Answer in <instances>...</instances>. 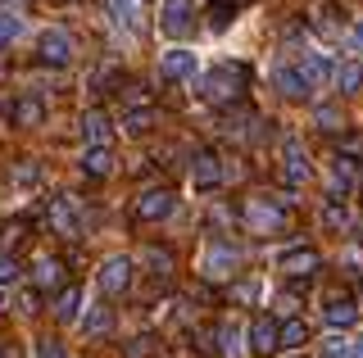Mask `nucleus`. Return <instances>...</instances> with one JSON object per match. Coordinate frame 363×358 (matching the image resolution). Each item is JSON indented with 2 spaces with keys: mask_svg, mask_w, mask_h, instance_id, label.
<instances>
[{
  "mask_svg": "<svg viewBox=\"0 0 363 358\" xmlns=\"http://www.w3.org/2000/svg\"><path fill=\"white\" fill-rule=\"evenodd\" d=\"M332 182L340 186V191H354L359 186V163L350 159V154H340V159L332 163Z\"/></svg>",
  "mask_w": 363,
  "mask_h": 358,
  "instance_id": "nucleus-23",
  "label": "nucleus"
},
{
  "mask_svg": "<svg viewBox=\"0 0 363 358\" xmlns=\"http://www.w3.org/2000/svg\"><path fill=\"white\" fill-rule=\"evenodd\" d=\"M332 82L340 86V91H359V86H363V64H354V59L336 64V77H332Z\"/></svg>",
  "mask_w": 363,
  "mask_h": 358,
  "instance_id": "nucleus-25",
  "label": "nucleus"
},
{
  "mask_svg": "<svg viewBox=\"0 0 363 358\" xmlns=\"http://www.w3.org/2000/svg\"><path fill=\"white\" fill-rule=\"evenodd\" d=\"M82 173H86V177H109V173H113L109 145H91V150L82 154Z\"/></svg>",
  "mask_w": 363,
  "mask_h": 358,
  "instance_id": "nucleus-18",
  "label": "nucleus"
},
{
  "mask_svg": "<svg viewBox=\"0 0 363 358\" xmlns=\"http://www.w3.org/2000/svg\"><path fill=\"white\" fill-rule=\"evenodd\" d=\"M23 241V227H18V222H9V227H5V245H18Z\"/></svg>",
  "mask_w": 363,
  "mask_h": 358,
  "instance_id": "nucleus-39",
  "label": "nucleus"
},
{
  "mask_svg": "<svg viewBox=\"0 0 363 358\" xmlns=\"http://www.w3.org/2000/svg\"><path fill=\"white\" fill-rule=\"evenodd\" d=\"M304 340H309V322H304V318H286V322H281V350H304Z\"/></svg>",
  "mask_w": 363,
  "mask_h": 358,
  "instance_id": "nucleus-22",
  "label": "nucleus"
},
{
  "mask_svg": "<svg viewBox=\"0 0 363 358\" xmlns=\"http://www.w3.org/2000/svg\"><path fill=\"white\" fill-rule=\"evenodd\" d=\"M318 358H354V345H350L340 331H332V335L323 340V350H318Z\"/></svg>",
  "mask_w": 363,
  "mask_h": 358,
  "instance_id": "nucleus-28",
  "label": "nucleus"
},
{
  "mask_svg": "<svg viewBox=\"0 0 363 358\" xmlns=\"http://www.w3.org/2000/svg\"><path fill=\"white\" fill-rule=\"evenodd\" d=\"M105 9H109V18L118 28H136V9H141V0H105Z\"/></svg>",
  "mask_w": 363,
  "mask_h": 358,
  "instance_id": "nucleus-24",
  "label": "nucleus"
},
{
  "mask_svg": "<svg viewBox=\"0 0 363 358\" xmlns=\"http://www.w3.org/2000/svg\"><path fill=\"white\" fill-rule=\"evenodd\" d=\"M14 37H18V18H14V14H5V9H0V50H5L9 41H14Z\"/></svg>",
  "mask_w": 363,
  "mask_h": 358,
  "instance_id": "nucleus-34",
  "label": "nucleus"
},
{
  "mask_svg": "<svg viewBox=\"0 0 363 358\" xmlns=\"http://www.w3.org/2000/svg\"><path fill=\"white\" fill-rule=\"evenodd\" d=\"M350 50H363V23H359L354 32H350Z\"/></svg>",
  "mask_w": 363,
  "mask_h": 358,
  "instance_id": "nucleus-41",
  "label": "nucleus"
},
{
  "mask_svg": "<svg viewBox=\"0 0 363 358\" xmlns=\"http://www.w3.org/2000/svg\"><path fill=\"white\" fill-rule=\"evenodd\" d=\"M173 204H177L173 191H164V186H150V191H141V200H136V218H141V222H159V218L173 214Z\"/></svg>",
  "mask_w": 363,
  "mask_h": 358,
  "instance_id": "nucleus-5",
  "label": "nucleus"
},
{
  "mask_svg": "<svg viewBox=\"0 0 363 358\" xmlns=\"http://www.w3.org/2000/svg\"><path fill=\"white\" fill-rule=\"evenodd\" d=\"M196 73H200L196 50H168L164 59H159V77H164V82H196Z\"/></svg>",
  "mask_w": 363,
  "mask_h": 358,
  "instance_id": "nucleus-4",
  "label": "nucleus"
},
{
  "mask_svg": "<svg viewBox=\"0 0 363 358\" xmlns=\"http://www.w3.org/2000/svg\"><path fill=\"white\" fill-rule=\"evenodd\" d=\"M18 313H37V290H23L18 295Z\"/></svg>",
  "mask_w": 363,
  "mask_h": 358,
  "instance_id": "nucleus-38",
  "label": "nucleus"
},
{
  "mask_svg": "<svg viewBox=\"0 0 363 358\" xmlns=\"http://www.w3.org/2000/svg\"><path fill=\"white\" fill-rule=\"evenodd\" d=\"M281 173H286V186H304V182H309V154H304L295 141H286V168H281Z\"/></svg>",
  "mask_w": 363,
  "mask_h": 358,
  "instance_id": "nucleus-16",
  "label": "nucleus"
},
{
  "mask_svg": "<svg viewBox=\"0 0 363 358\" xmlns=\"http://www.w3.org/2000/svg\"><path fill=\"white\" fill-rule=\"evenodd\" d=\"M236 263H241V254H236L232 245H223V241H213L209 250H204V272L209 277H232Z\"/></svg>",
  "mask_w": 363,
  "mask_h": 358,
  "instance_id": "nucleus-11",
  "label": "nucleus"
},
{
  "mask_svg": "<svg viewBox=\"0 0 363 358\" xmlns=\"http://www.w3.org/2000/svg\"><path fill=\"white\" fill-rule=\"evenodd\" d=\"M155 350H159V340H155V335H132V340L123 345V358H150Z\"/></svg>",
  "mask_w": 363,
  "mask_h": 358,
  "instance_id": "nucleus-29",
  "label": "nucleus"
},
{
  "mask_svg": "<svg viewBox=\"0 0 363 358\" xmlns=\"http://www.w3.org/2000/svg\"><path fill=\"white\" fill-rule=\"evenodd\" d=\"M0 308H5V299H0Z\"/></svg>",
  "mask_w": 363,
  "mask_h": 358,
  "instance_id": "nucleus-44",
  "label": "nucleus"
},
{
  "mask_svg": "<svg viewBox=\"0 0 363 358\" xmlns=\"http://www.w3.org/2000/svg\"><path fill=\"white\" fill-rule=\"evenodd\" d=\"M145 263H150L155 277H168V272H173V254H168V250H145Z\"/></svg>",
  "mask_w": 363,
  "mask_h": 358,
  "instance_id": "nucleus-31",
  "label": "nucleus"
},
{
  "mask_svg": "<svg viewBox=\"0 0 363 358\" xmlns=\"http://www.w3.org/2000/svg\"><path fill=\"white\" fill-rule=\"evenodd\" d=\"M245 69H232V64H213L209 73H204V86H200V96L204 100H213V105H232V100H241L245 91Z\"/></svg>",
  "mask_w": 363,
  "mask_h": 358,
  "instance_id": "nucleus-1",
  "label": "nucleus"
},
{
  "mask_svg": "<svg viewBox=\"0 0 363 358\" xmlns=\"http://www.w3.org/2000/svg\"><path fill=\"white\" fill-rule=\"evenodd\" d=\"M0 358H18V350L14 345H0Z\"/></svg>",
  "mask_w": 363,
  "mask_h": 358,
  "instance_id": "nucleus-42",
  "label": "nucleus"
},
{
  "mask_svg": "<svg viewBox=\"0 0 363 358\" xmlns=\"http://www.w3.org/2000/svg\"><path fill=\"white\" fill-rule=\"evenodd\" d=\"M318 250H309V245H295V250H281V259H277V267L281 272H291V277H309V272H318Z\"/></svg>",
  "mask_w": 363,
  "mask_h": 358,
  "instance_id": "nucleus-10",
  "label": "nucleus"
},
{
  "mask_svg": "<svg viewBox=\"0 0 363 358\" xmlns=\"http://www.w3.org/2000/svg\"><path fill=\"white\" fill-rule=\"evenodd\" d=\"M32 267H37V272H32V277H37V286H60L64 282V263L60 259H45V254H41Z\"/></svg>",
  "mask_w": 363,
  "mask_h": 358,
  "instance_id": "nucleus-26",
  "label": "nucleus"
},
{
  "mask_svg": "<svg viewBox=\"0 0 363 358\" xmlns=\"http://www.w3.org/2000/svg\"><path fill=\"white\" fill-rule=\"evenodd\" d=\"M37 59L50 64V69H64V64L73 59V37H68L64 28H45L41 41H37Z\"/></svg>",
  "mask_w": 363,
  "mask_h": 358,
  "instance_id": "nucleus-3",
  "label": "nucleus"
},
{
  "mask_svg": "<svg viewBox=\"0 0 363 358\" xmlns=\"http://www.w3.org/2000/svg\"><path fill=\"white\" fill-rule=\"evenodd\" d=\"M14 5H23V0H14Z\"/></svg>",
  "mask_w": 363,
  "mask_h": 358,
  "instance_id": "nucleus-45",
  "label": "nucleus"
},
{
  "mask_svg": "<svg viewBox=\"0 0 363 358\" xmlns=\"http://www.w3.org/2000/svg\"><path fill=\"white\" fill-rule=\"evenodd\" d=\"M300 69H304V77H309L313 86H323L327 77H336V69H332L327 59H318V54H304V59H300Z\"/></svg>",
  "mask_w": 363,
  "mask_h": 358,
  "instance_id": "nucleus-27",
  "label": "nucleus"
},
{
  "mask_svg": "<svg viewBox=\"0 0 363 358\" xmlns=\"http://www.w3.org/2000/svg\"><path fill=\"white\" fill-rule=\"evenodd\" d=\"M232 295H236V299H255V286H250V282H241V286L232 290Z\"/></svg>",
  "mask_w": 363,
  "mask_h": 358,
  "instance_id": "nucleus-40",
  "label": "nucleus"
},
{
  "mask_svg": "<svg viewBox=\"0 0 363 358\" xmlns=\"http://www.w3.org/2000/svg\"><path fill=\"white\" fill-rule=\"evenodd\" d=\"M128 286H132V259H109L100 267V290L105 295H123Z\"/></svg>",
  "mask_w": 363,
  "mask_h": 358,
  "instance_id": "nucleus-13",
  "label": "nucleus"
},
{
  "mask_svg": "<svg viewBox=\"0 0 363 358\" xmlns=\"http://www.w3.org/2000/svg\"><path fill=\"white\" fill-rule=\"evenodd\" d=\"M9 182H18V186H32V182H37V163H32V159L14 163V168H9Z\"/></svg>",
  "mask_w": 363,
  "mask_h": 358,
  "instance_id": "nucleus-32",
  "label": "nucleus"
},
{
  "mask_svg": "<svg viewBox=\"0 0 363 358\" xmlns=\"http://www.w3.org/2000/svg\"><path fill=\"white\" fill-rule=\"evenodd\" d=\"M18 272H23V267H18L14 254H0V286H14V282H18Z\"/></svg>",
  "mask_w": 363,
  "mask_h": 358,
  "instance_id": "nucleus-33",
  "label": "nucleus"
},
{
  "mask_svg": "<svg viewBox=\"0 0 363 358\" xmlns=\"http://www.w3.org/2000/svg\"><path fill=\"white\" fill-rule=\"evenodd\" d=\"M218 350H223L227 358L236 354V327H232V322H223V327H218Z\"/></svg>",
  "mask_w": 363,
  "mask_h": 358,
  "instance_id": "nucleus-36",
  "label": "nucleus"
},
{
  "mask_svg": "<svg viewBox=\"0 0 363 358\" xmlns=\"http://www.w3.org/2000/svg\"><path fill=\"white\" fill-rule=\"evenodd\" d=\"M32 354H37V358H68V354H64V345H60V340H50V335H41Z\"/></svg>",
  "mask_w": 363,
  "mask_h": 358,
  "instance_id": "nucleus-35",
  "label": "nucleus"
},
{
  "mask_svg": "<svg viewBox=\"0 0 363 358\" xmlns=\"http://www.w3.org/2000/svg\"><path fill=\"white\" fill-rule=\"evenodd\" d=\"M323 227H327V231H345V227H350V214H345V204H336V200H332V204L323 209Z\"/></svg>",
  "mask_w": 363,
  "mask_h": 358,
  "instance_id": "nucleus-30",
  "label": "nucleus"
},
{
  "mask_svg": "<svg viewBox=\"0 0 363 358\" xmlns=\"http://www.w3.org/2000/svg\"><path fill=\"white\" fill-rule=\"evenodd\" d=\"M77 308H82V290L64 286L60 299H55V318H60V322H77Z\"/></svg>",
  "mask_w": 363,
  "mask_h": 358,
  "instance_id": "nucleus-19",
  "label": "nucleus"
},
{
  "mask_svg": "<svg viewBox=\"0 0 363 358\" xmlns=\"http://www.w3.org/2000/svg\"><path fill=\"white\" fill-rule=\"evenodd\" d=\"M41 118H45V105H41L37 96H23L18 105H14V122H18V127H37Z\"/></svg>",
  "mask_w": 363,
  "mask_h": 358,
  "instance_id": "nucleus-21",
  "label": "nucleus"
},
{
  "mask_svg": "<svg viewBox=\"0 0 363 358\" xmlns=\"http://www.w3.org/2000/svg\"><path fill=\"white\" fill-rule=\"evenodd\" d=\"M77 327H82V335H86V340H105V335L113 331V313H109V304H96V308H86L82 318H77Z\"/></svg>",
  "mask_w": 363,
  "mask_h": 358,
  "instance_id": "nucleus-14",
  "label": "nucleus"
},
{
  "mask_svg": "<svg viewBox=\"0 0 363 358\" xmlns=\"http://www.w3.org/2000/svg\"><path fill=\"white\" fill-rule=\"evenodd\" d=\"M277 350H281V327L272 318H255V322H250V354L268 358V354H277Z\"/></svg>",
  "mask_w": 363,
  "mask_h": 358,
  "instance_id": "nucleus-6",
  "label": "nucleus"
},
{
  "mask_svg": "<svg viewBox=\"0 0 363 358\" xmlns=\"http://www.w3.org/2000/svg\"><path fill=\"white\" fill-rule=\"evenodd\" d=\"M155 109L150 105H141V109H132V114H123V132H128V137H145V132L155 127Z\"/></svg>",
  "mask_w": 363,
  "mask_h": 358,
  "instance_id": "nucleus-20",
  "label": "nucleus"
},
{
  "mask_svg": "<svg viewBox=\"0 0 363 358\" xmlns=\"http://www.w3.org/2000/svg\"><path fill=\"white\" fill-rule=\"evenodd\" d=\"M82 137H86V145H109L113 127H109V118L100 114V109H86L82 114Z\"/></svg>",
  "mask_w": 363,
  "mask_h": 358,
  "instance_id": "nucleus-17",
  "label": "nucleus"
},
{
  "mask_svg": "<svg viewBox=\"0 0 363 358\" xmlns=\"http://www.w3.org/2000/svg\"><path fill=\"white\" fill-rule=\"evenodd\" d=\"M354 358H363V340H359V345H354Z\"/></svg>",
  "mask_w": 363,
  "mask_h": 358,
  "instance_id": "nucleus-43",
  "label": "nucleus"
},
{
  "mask_svg": "<svg viewBox=\"0 0 363 358\" xmlns=\"http://www.w3.org/2000/svg\"><path fill=\"white\" fill-rule=\"evenodd\" d=\"M45 222H50L55 236H77V209H73V200L60 195L50 209H45Z\"/></svg>",
  "mask_w": 363,
  "mask_h": 358,
  "instance_id": "nucleus-12",
  "label": "nucleus"
},
{
  "mask_svg": "<svg viewBox=\"0 0 363 358\" xmlns=\"http://www.w3.org/2000/svg\"><path fill=\"white\" fill-rule=\"evenodd\" d=\"M323 318H327V327H332V331H350L359 322V304H354V299H345V295H332L323 304Z\"/></svg>",
  "mask_w": 363,
  "mask_h": 358,
  "instance_id": "nucleus-9",
  "label": "nucleus"
},
{
  "mask_svg": "<svg viewBox=\"0 0 363 358\" xmlns=\"http://www.w3.org/2000/svg\"><path fill=\"white\" fill-rule=\"evenodd\" d=\"M196 28V0H164L159 5V32L164 37H186V32Z\"/></svg>",
  "mask_w": 363,
  "mask_h": 358,
  "instance_id": "nucleus-2",
  "label": "nucleus"
},
{
  "mask_svg": "<svg viewBox=\"0 0 363 358\" xmlns=\"http://www.w3.org/2000/svg\"><path fill=\"white\" fill-rule=\"evenodd\" d=\"M277 86H281V96H291V100H304L313 91V82L304 77L300 64H281V69H277Z\"/></svg>",
  "mask_w": 363,
  "mask_h": 358,
  "instance_id": "nucleus-15",
  "label": "nucleus"
},
{
  "mask_svg": "<svg viewBox=\"0 0 363 358\" xmlns=\"http://www.w3.org/2000/svg\"><path fill=\"white\" fill-rule=\"evenodd\" d=\"M318 127H323V132H336V127H340V114H336L332 105H323V109H318Z\"/></svg>",
  "mask_w": 363,
  "mask_h": 358,
  "instance_id": "nucleus-37",
  "label": "nucleus"
},
{
  "mask_svg": "<svg viewBox=\"0 0 363 358\" xmlns=\"http://www.w3.org/2000/svg\"><path fill=\"white\" fill-rule=\"evenodd\" d=\"M245 218H250V227H255V231H277L286 214H281V204H272L268 195H255L245 204Z\"/></svg>",
  "mask_w": 363,
  "mask_h": 358,
  "instance_id": "nucleus-8",
  "label": "nucleus"
},
{
  "mask_svg": "<svg viewBox=\"0 0 363 358\" xmlns=\"http://www.w3.org/2000/svg\"><path fill=\"white\" fill-rule=\"evenodd\" d=\"M191 186H196V191H213V186H223V163H218V154L200 150L196 159H191Z\"/></svg>",
  "mask_w": 363,
  "mask_h": 358,
  "instance_id": "nucleus-7",
  "label": "nucleus"
}]
</instances>
